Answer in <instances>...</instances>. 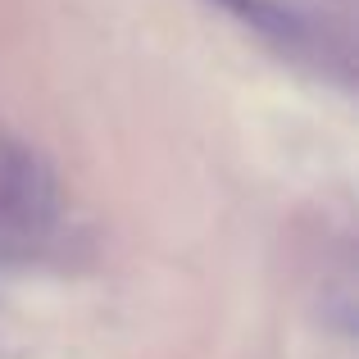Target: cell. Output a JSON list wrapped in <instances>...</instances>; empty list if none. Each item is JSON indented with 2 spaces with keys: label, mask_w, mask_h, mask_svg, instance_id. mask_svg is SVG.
Returning <instances> with one entry per match:
<instances>
[{
  "label": "cell",
  "mask_w": 359,
  "mask_h": 359,
  "mask_svg": "<svg viewBox=\"0 0 359 359\" xmlns=\"http://www.w3.org/2000/svg\"><path fill=\"white\" fill-rule=\"evenodd\" d=\"M55 214H60V187L46 155L18 137H0V237H41Z\"/></svg>",
  "instance_id": "6da1fadb"
},
{
  "label": "cell",
  "mask_w": 359,
  "mask_h": 359,
  "mask_svg": "<svg viewBox=\"0 0 359 359\" xmlns=\"http://www.w3.org/2000/svg\"><path fill=\"white\" fill-rule=\"evenodd\" d=\"M214 5H223L232 18H241L255 32H269V36H300L305 32V23H300L291 9L273 5V0H214Z\"/></svg>",
  "instance_id": "7a4b0ae2"
}]
</instances>
